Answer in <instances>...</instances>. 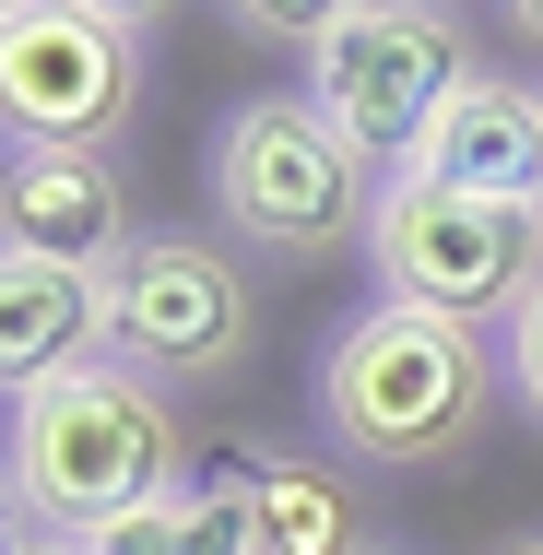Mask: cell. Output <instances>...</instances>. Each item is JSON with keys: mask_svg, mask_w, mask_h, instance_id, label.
<instances>
[{"mask_svg": "<svg viewBox=\"0 0 543 555\" xmlns=\"http://www.w3.org/2000/svg\"><path fill=\"white\" fill-rule=\"evenodd\" d=\"M248 343H260V284H248V260L224 248L214 224H142L130 260L107 272V354L178 402V390L236 378Z\"/></svg>", "mask_w": 543, "mask_h": 555, "instance_id": "8992f818", "label": "cell"}, {"mask_svg": "<svg viewBox=\"0 0 543 555\" xmlns=\"http://www.w3.org/2000/svg\"><path fill=\"white\" fill-rule=\"evenodd\" d=\"M508 366H496V332H461L437 308H390L366 296L354 320H331L320 343V426L342 461L366 473H426V461H461L484 438Z\"/></svg>", "mask_w": 543, "mask_h": 555, "instance_id": "6da1fadb", "label": "cell"}, {"mask_svg": "<svg viewBox=\"0 0 543 555\" xmlns=\"http://www.w3.org/2000/svg\"><path fill=\"white\" fill-rule=\"evenodd\" d=\"M130 236H142V214H130L118 154H0V248L12 260L107 284L130 260Z\"/></svg>", "mask_w": 543, "mask_h": 555, "instance_id": "ba28073f", "label": "cell"}, {"mask_svg": "<svg viewBox=\"0 0 543 555\" xmlns=\"http://www.w3.org/2000/svg\"><path fill=\"white\" fill-rule=\"evenodd\" d=\"M83 555H260L248 544V496H236V461H224L214 485H166L154 508H130L107 520Z\"/></svg>", "mask_w": 543, "mask_h": 555, "instance_id": "7c38bea8", "label": "cell"}, {"mask_svg": "<svg viewBox=\"0 0 543 555\" xmlns=\"http://www.w3.org/2000/svg\"><path fill=\"white\" fill-rule=\"evenodd\" d=\"M308 107L378 166V178H414L426 130L449 118V95L473 83V24L437 12V0H331L308 12Z\"/></svg>", "mask_w": 543, "mask_h": 555, "instance_id": "277c9868", "label": "cell"}, {"mask_svg": "<svg viewBox=\"0 0 543 555\" xmlns=\"http://www.w3.org/2000/svg\"><path fill=\"white\" fill-rule=\"evenodd\" d=\"M48 555H83V544H48Z\"/></svg>", "mask_w": 543, "mask_h": 555, "instance_id": "e0dca14e", "label": "cell"}, {"mask_svg": "<svg viewBox=\"0 0 543 555\" xmlns=\"http://www.w3.org/2000/svg\"><path fill=\"white\" fill-rule=\"evenodd\" d=\"M154 83V12L0 0V154H118Z\"/></svg>", "mask_w": 543, "mask_h": 555, "instance_id": "5b68a950", "label": "cell"}, {"mask_svg": "<svg viewBox=\"0 0 543 555\" xmlns=\"http://www.w3.org/2000/svg\"><path fill=\"white\" fill-rule=\"evenodd\" d=\"M508 36H520V48H543V0H520V12H508Z\"/></svg>", "mask_w": 543, "mask_h": 555, "instance_id": "9a60e30c", "label": "cell"}, {"mask_svg": "<svg viewBox=\"0 0 543 555\" xmlns=\"http://www.w3.org/2000/svg\"><path fill=\"white\" fill-rule=\"evenodd\" d=\"M48 544H60V532H48V508H36V496H24V473L0 461V555H48Z\"/></svg>", "mask_w": 543, "mask_h": 555, "instance_id": "5bb4252c", "label": "cell"}, {"mask_svg": "<svg viewBox=\"0 0 543 555\" xmlns=\"http://www.w3.org/2000/svg\"><path fill=\"white\" fill-rule=\"evenodd\" d=\"M366 272L390 308H437L461 332H508L543 296V214L520 202H461L437 178H390L366 224Z\"/></svg>", "mask_w": 543, "mask_h": 555, "instance_id": "52a82bcc", "label": "cell"}, {"mask_svg": "<svg viewBox=\"0 0 543 555\" xmlns=\"http://www.w3.org/2000/svg\"><path fill=\"white\" fill-rule=\"evenodd\" d=\"M236 496H248V544L260 555H378L366 520H354V496L331 485L320 461H296V449H248Z\"/></svg>", "mask_w": 543, "mask_h": 555, "instance_id": "8fae6325", "label": "cell"}, {"mask_svg": "<svg viewBox=\"0 0 543 555\" xmlns=\"http://www.w3.org/2000/svg\"><path fill=\"white\" fill-rule=\"evenodd\" d=\"M414 178L461 190V202H520V214H543V95L508 83V72H473L449 95V118L426 130Z\"/></svg>", "mask_w": 543, "mask_h": 555, "instance_id": "9c48e42d", "label": "cell"}, {"mask_svg": "<svg viewBox=\"0 0 543 555\" xmlns=\"http://www.w3.org/2000/svg\"><path fill=\"white\" fill-rule=\"evenodd\" d=\"M496 366H508V390H520V414L543 426V296L520 308V320H508V332H496Z\"/></svg>", "mask_w": 543, "mask_h": 555, "instance_id": "4fadbf2b", "label": "cell"}, {"mask_svg": "<svg viewBox=\"0 0 543 555\" xmlns=\"http://www.w3.org/2000/svg\"><path fill=\"white\" fill-rule=\"evenodd\" d=\"M496 555H543V532H520V544H496Z\"/></svg>", "mask_w": 543, "mask_h": 555, "instance_id": "2e32d148", "label": "cell"}, {"mask_svg": "<svg viewBox=\"0 0 543 555\" xmlns=\"http://www.w3.org/2000/svg\"><path fill=\"white\" fill-rule=\"evenodd\" d=\"M0 461L24 473V496L48 508V532H60V544H95L107 520L154 508L166 485H190V473H178L190 438H178L166 390H154V378H130L118 354L72 366V378H48V390H24V402H12V426H0Z\"/></svg>", "mask_w": 543, "mask_h": 555, "instance_id": "7a4b0ae2", "label": "cell"}, {"mask_svg": "<svg viewBox=\"0 0 543 555\" xmlns=\"http://www.w3.org/2000/svg\"><path fill=\"white\" fill-rule=\"evenodd\" d=\"M95 354H107V284L0 248V402L72 378V366H95Z\"/></svg>", "mask_w": 543, "mask_h": 555, "instance_id": "30bf717a", "label": "cell"}, {"mask_svg": "<svg viewBox=\"0 0 543 555\" xmlns=\"http://www.w3.org/2000/svg\"><path fill=\"white\" fill-rule=\"evenodd\" d=\"M202 190H214V236H224V248L331 260V248H366L390 178H378L308 95H236V107L214 118Z\"/></svg>", "mask_w": 543, "mask_h": 555, "instance_id": "3957f363", "label": "cell"}]
</instances>
